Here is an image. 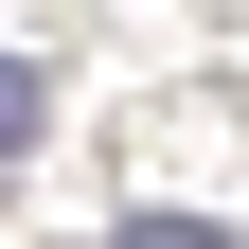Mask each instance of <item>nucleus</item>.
Segmentation results:
<instances>
[{
  "label": "nucleus",
  "mask_w": 249,
  "mask_h": 249,
  "mask_svg": "<svg viewBox=\"0 0 249 249\" xmlns=\"http://www.w3.org/2000/svg\"><path fill=\"white\" fill-rule=\"evenodd\" d=\"M36 124H53V89L18 71V53H0V160H18V142H36Z\"/></svg>",
  "instance_id": "nucleus-1"
},
{
  "label": "nucleus",
  "mask_w": 249,
  "mask_h": 249,
  "mask_svg": "<svg viewBox=\"0 0 249 249\" xmlns=\"http://www.w3.org/2000/svg\"><path fill=\"white\" fill-rule=\"evenodd\" d=\"M107 249H231V231H213V213H124Z\"/></svg>",
  "instance_id": "nucleus-2"
}]
</instances>
